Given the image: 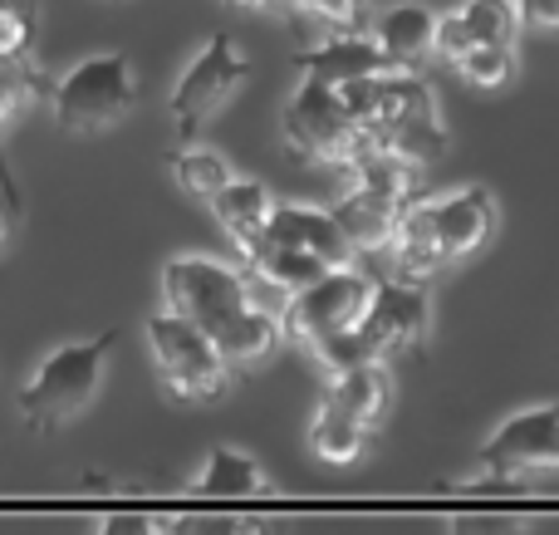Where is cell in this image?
<instances>
[{"label":"cell","mask_w":559,"mask_h":535,"mask_svg":"<svg viewBox=\"0 0 559 535\" xmlns=\"http://www.w3.org/2000/svg\"><path fill=\"white\" fill-rule=\"evenodd\" d=\"M373 285H378L373 275L358 271L354 261L329 265V271L314 275L305 290L289 295L285 310H280V330H285V340L299 344V349L319 364L324 379L358 359L354 330H358V320H364L368 300H373Z\"/></svg>","instance_id":"6da1fadb"},{"label":"cell","mask_w":559,"mask_h":535,"mask_svg":"<svg viewBox=\"0 0 559 535\" xmlns=\"http://www.w3.org/2000/svg\"><path fill=\"white\" fill-rule=\"evenodd\" d=\"M114 344H118V330H104L98 340H69V344H59V349H49L15 399L25 428L59 432L84 418V413L94 408L98 389H104Z\"/></svg>","instance_id":"7a4b0ae2"},{"label":"cell","mask_w":559,"mask_h":535,"mask_svg":"<svg viewBox=\"0 0 559 535\" xmlns=\"http://www.w3.org/2000/svg\"><path fill=\"white\" fill-rule=\"evenodd\" d=\"M540 477H559V403H535L486 432L476 472L462 477V491H521Z\"/></svg>","instance_id":"3957f363"},{"label":"cell","mask_w":559,"mask_h":535,"mask_svg":"<svg viewBox=\"0 0 559 535\" xmlns=\"http://www.w3.org/2000/svg\"><path fill=\"white\" fill-rule=\"evenodd\" d=\"M45 94H49V114H55V123L64 133L98 138L138 108V69L128 55L104 49V55H84L74 69H64Z\"/></svg>","instance_id":"277c9868"},{"label":"cell","mask_w":559,"mask_h":535,"mask_svg":"<svg viewBox=\"0 0 559 535\" xmlns=\"http://www.w3.org/2000/svg\"><path fill=\"white\" fill-rule=\"evenodd\" d=\"M143 340H147V354H153L157 383H163L167 399L216 403L231 393L236 373L226 369V359L216 354L212 334H206L202 324L182 320V314H173V310H157V314H147Z\"/></svg>","instance_id":"5b68a950"},{"label":"cell","mask_w":559,"mask_h":535,"mask_svg":"<svg viewBox=\"0 0 559 535\" xmlns=\"http://www.w3.org/2000/svg\"><path fill=\"white\" fill-rule=\"evenodd\" d=\"M280 133H285L289 153L314 167H344L348 173V167L368 153L364 128L354 123L344 98L329 84H319V79H299L295 84L285 114H280Z\"/></svg>","instance_id":"8992f818"},{"label":"cell","mask_w":559,"mask_h":535,"mask_svg":"<svg viewBox=\"0 0 559 535\" xmlns=\"http://www.w3.org/2000/svg\"><path fill=\"white\" fill-rule=\"evenodd\" d=\"M246 79H251V59L241 55V45H236L226 29L206 39V45L192 55V64L177 74L173 98H167V114H173L177 138L192 143V138L202 133V128L212 123L236 94H241Z\"/></svg>","instance_id":"52a82bcc"},{"label":"cell","mask_w":559,"mask_h":535,"mask_svg":"<svg viewBox=\"0 0 559 535\" xmlns=\"http://www.w3.org/2000/svg\"><path fill=\"white\" fill-rule=\"evenodd\" d=\"M427 340H432V295L427 281H383L373 285L364 320L354 330L358 359H423Z\"/></svg>","instance_id":"ba28073f"},{"label":"cell","mask_w":559,"mask_h":535,"mask_svg":"<svg viewBox=\"0 0 559 535\" xmlns=\"http://www.w3.org/2000/svg\"><path fill=\"white\" fill-rule=\"evenodd\" d=\"M251 271L216 255H173L163 265V310L182 314V320L202 324H222L226 314H236L241 305H251Z\"/></svg>","instance_id":"9c48e42d"},{"label":"cell","mask_w":559,"mask_h":535,"mask_svg":"<svg viewBox=\"0 0 559 535\" xmlns=\"http://www.w3.org/2000/svg\"><path fill=\"white\" fill-rule=\"evenodd\" d=\"M427 216H432V236H437V255L442 265L472 261L496 231V197L486 187L466 182L447 197H427Z\"/></svg>","instance_id":"30bf717a"},{"label":"cell","mask_w":559,"mask_h":535,"mask_svg":"<svg viewBox=\"0 0 559 535\" xmlns=\"http://www.w3.org/2000/svg\"><path fill=\"white\" fill-rule=\"evenodd\" d=\"M261 236H271L275 246H289V251L314 255L319 265H348L358 255L354 246L344 241V231L334 226L329 206L285 202V197H275V206H271V216H265Z\"/></svg>","instance_id":"8fae6325"},{"label":"cell","mask_w":559,"mask_h":535,"mask_svg":"<svg viewBox=\"0 0 559 535\" xmlns=\"http://www.w3.org/2000/svg\"><path fill=\"white\" fill-rule=\"evenodd\" d=\"M515 5L511 0H466L452 15H437V35H432V55L437 59H462L476 45H515Z\"/></svg>","instance_id":"7c38bea8"},{"label":"cell","mask_w":559,"mask_h":535,"mask_svg":"<svg viewBox=\"0 0 559 535\" xmlns=\"http://www.w3.org/2000/svg\"><path fill=\"white\" fill-rule=\"evenodd\" d=\"M403 206H407L403 197L348 177V187L329 202V216H334V226L344 231V241L354 246V251H383L393 226H397V216H403Z\"/></svg>","instance_id":"4fadbf2b"},{"label":"cell","mask_w":559,"mask_h":535,"mask_svg":"<svg viewBox=\"0 0 559 535\" xmlns=\"http://www.w3.org/2000/svg\"><path fill=\"white\" fill-rule=\"evenodd\" d=\"M212 344L216 354L226 359V369L231 373H251L261 369V364L275 359V349L285 344V330H280V314L261 310V305H241L236 314H226L222 324H212Z\"/></svg>","instance_id":"5bb4252c"},{"label":"cell","mask_w":559,"mask_h":535,"mask_svg":"<svg viewBox=\"0 0 559 535\" xmlns=\"http://www.w3.org/2000/svg\"><path fill=\"white\" fill-rule=\"evenodd\" d=\"M432 35H437V10L417 5V0H397V5L378 10L368 20V39L383 55L388 69H417L432 55Z\"/></svg>","instance_id":"9a60e30c"},{"label":"cell","mask_w":559,"mask_h":535,"mask_svg":"<svg viewBox=\"0 0 559 535\" xmlns=\"http://www.w3.org/2000/svg\"><path fill=\"white\" fill-rule=\"evenodd\" d=\"M329 393H324V403H334V408H344L348 418H358L364 428H383L388 423V413H393V403H397V383H393V373H388V364H378V359H354V364H344L338 373H329Z\"/></svg>","instance_id":"2e32d148"},{"label":"cell","mask_w":559,"mask_h":535,"mask_svg":"<svg viewBox=\"0 0 559 535\" xmlns=\"http://www.w3.org/2000/svg\"><path fill=\"white\" fill-rule=\"evenodd\" d=\"M378 69H388V64H383V55L373 49L368 29H338L334 39H324V45L295 55V74L299 79H319V84H329V88L348 84V79L378 74Z\"/></svg>","instance_id":"e0dca14e"},{"label":"cell","mask_w":559,"mask_h":535,"mask_svg":"<svg viewBox=\"0 0 559 535\" xmlns=\"http://www.w3.org/2000/svg\"><path fill=\"white\" fill-rule=\"evenodd\" d=\"M192 491L197 497H271V472L255 457H246L241 448H212L202 457V467L192 472Z\"/></svg>","instance_id":"ac0fdd59"},{"label":"cell","mask_w":559,"mask_h":535,"mask_svg":"<svg viewBox=\"0 0 559 535\" xmlns=\"http://www.w3.org/2000/svg\"><path fill=\"white\" fill-rule=\"evenodd\" d=\"M383 251L393 255L397 281H432V275L442 271L432 216H427V197H417V202L403 206V216H397V226H393V236H388Z\"/></svg>","instance_id":"d6986e66"},{"label":"cell","mask_w":559,"mask_h":535,"mask_svg":"<svg viewBox=\"0 0 559 535\" xmlns=\"http://www.w3.org/2000/svg\"><path fill=\"white\" fill-rule=\"evenodd\" d=\"M241 265L251 271V281L255 285H271V290H285V295H295V290H305L314 275H324L329 265H319L314 255H305V251H289V246H275L271 236H246L241 241Z\"/></svg>","instance_id":"ffe728a7"},{"label":"cell","mask_w":559,"mask_h":535,"mask_svg":"<svg viewBox=\"0 0 559 535\" xmlns=\"http://www.w3.org/2000/svg\"><path fill=\"white\" fill-rule=\"evenodd\" d=\"M309 452H314L324 467H358V462L373 452V428H364L358 418H348L334 403H319V413L309 418Z\"/></svg>","instance_id":"44dd1931"},{"label":"cell","mask_w":559,"mask_h":535,"mask_svg":"<svg viewBox=\"0 0 559 535\" xmlns=\"http://www.w3.org/2000/svg\"><path fill=\"white\" fill-rule=\"evenodd\" d=\"M206 206H212V216L222 222V231L241 246L246 236H255L265 226V216H271V206H275V192L265 182H255V177H231Z\"/></svg>","instance_id":"7402d4cb"},{"label":"cell","mask_w":559,"mask_h":535,"mask_svg":"<svg viewBox=\"0 0 559 535\" xmlns=\"http://www.w3.org/2000/svg\"><path fill=\"white\" fill-rule=\"evenodd\" d=\"M45 88H49V79H45V69L39 64H10V59H0V133H5L10 118H15L35 94H45ZM0 192H5V206L15 212L20 192H15V182H10L5 153H0Z\"/></svg>","instance_id":"603a6c76"},{"label":"cell","mask_w":559,"mask_h":535,"mask_svg":"<svg viewBox=\"0 0 559 535\" xmlns=\"http://www.w3.org/2000/svg\"><path fill=\"white\" fill-rule=\"evenodd\" d=\"M167 173H173L177 187H182L187 197H197V202H212V197L231 182V163H226L222 153H212V147H177V153H167Z\"/></svg>","instance_id":"cb8c5ba5"},{"label":"cell","mask_w":559,"mask_h":535,"mask_svg":"<svg viewBox=\"0 0 559 535\" xmlns=\"http://www.w3.org/2000/svg\"><path fill=\"white\" fill-rule=\"evenodd\" d=\"M39 45V0H0V59L35 64Z\"/></svg>","instance_id":"d4e9b609"},{"label":"cell","mask_w":559,"mask_h":535,"mask_svg":"<svg viewBox=\"0 0 559 535\" xmlns=\"http://www.w3.org/2000/svg\"><path fill=\"white\" fill-rule=\"evenodd\" d=\"M452 69L462 84L496 94V88H506L515 79V45H476L462 59H452Z\"/></svg>","instance_id":"484cf974"},{"label":"cell","mask_w":559,"mask_h":535,"mask_svg":"<svg viewBox=\"0 0 559 535\" xmlns=\"http://www.w3.org/2000/svg\"><path fill=\"white\" fill-rule=\"evenodd\" d=\"M289 10L309 20H324L334 29H364L368 25V0H285Z\"/></svg>","instance_id":"4316f807"},{"label":"cell","mask_w":559,"mask_h":535,"mask_svg":"<svg viewBox=\"0 0 559 535\" xmlns=\"http://www.w3.org/2000/svg\"><path fill=\"white\" fill-rule=\"evenodd\" d=\"M163 535H265V526L246 516H187L163 521Z\"/></svg>","instance_id":"83f0119b"},{"label":"cell","mask_w":559,"mask_h":535,"mask_svg":"<svg viewBox=\"0 0 559 535\" xmlns=\"http://www.w3.org/2000/svg\"><path fill=\"white\" fill-rule=\"evenodd\" d=\"M447 535H531V521L521 516H456Z\"/></svg>","instance_id":"f1b7e54d"},{"label":"cell","mask_w":559,"mask_h":535,"mask_svg":"<svg viewBox=\"0 0 559 535\" xmlns=\"http://www.w3.org/2000/svg\"><path fill=\"white\" fill-rule=\"evenodd\" d=\"M515 20L531 29H545V35H559V0H511Z\"/></svg>","instance_id":"f546056e"},{"label":"cell","mask_w":559,"mask_h":535,"mask_svg":"<svg viewBox=\"0 0 559 535\" xmlns=\"http://www.w3.org/2000/svg\"><path fill=\"white\" fill-rule=\"evenodd\" d=\"M98 535H163V521L143 516V511H123V516H108Z\"/></svg>","instance_id":"4dcf8cb0"},{"label":"cell","mask_w":559,"mask_h":535,"mask_svg":"<svg viewBox=\"0 0 559 535\" xmlns=\"http://www.w3.org/2000/svg\"><path fill=\"white\" fill-rule=\"evenodd\" d=\"M231 10H271V5H285V0H222Z\"/></svg>","instance_id":"1f68e13d"},{"label":"cell","mask_w":559,"mask_h":535,"mask_svg":"<svg viewBox=\"0 0 559 535\" xmlns=\"http://www.w3.org/2000/svg\"><path fill=\"white\" fill-rule=\"evenodd\" d=\"M5 231H10V226H5V216H0V246H5Z\"/></svg>","instance_id":"d6a6232c"}]
</instances>
